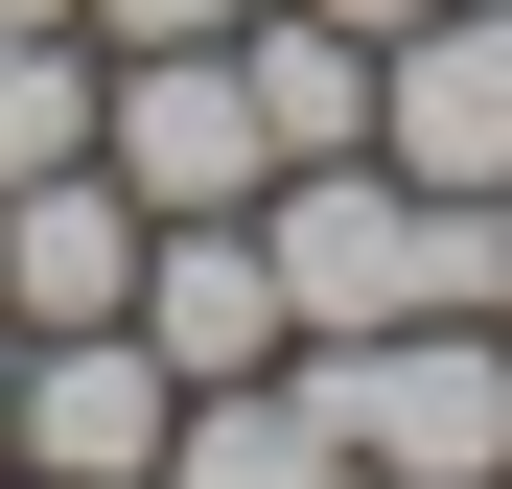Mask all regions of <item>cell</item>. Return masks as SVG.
I'll return each instance as SVG.
<instances>
[{
    "label": "cell",
    "instance_id": "9",
    "mask_svg": "<svg viewBox=\"0 0 512 489\" xmlns=\"http://www.w3.org/2000/svg\"><path fill=\"white\" fill-rule=\"evenodd\" d=\"M163 489H326V420H303V373H210L187 420H163Z\"/></svg>",
    "mask_w": 512,
    "mask_h": 489
},
{
    "label": "cell",
    "instance_id": "15",
    "mask_svg": "<svg viewBox=\"0 0 512 489\" xmlns=\"http://www.w3.org/2000/svg\"><path fill=\"white\" fill-rule=\"evenodd\" d=\"M0 24H70V0H0Z\"/></svg>",
    "mask_w": 512,
    "mask_h": 489
},
{
    "label": "cell",
    "instance_id": "5",
    "mask_svg": "<svg viewBox=\"0 0 512 489\" xmlns=\"http://www.w3.org/2000/svg\"><path fill=\"white\" fill-rule=\"evenodd\" d=\"M140 350L187 373V396L210 373H280L303 350V326H280V233H256V210H163L140 233Z\"/></svg>",
    "mask_w": 512,
    "mask_h": 489
},
{
    "label": "cell",
    "instance_id": "4",
    "mask_svg": "<svg viewBox=\"0 0 512 489\" xmlns=\"http://www.w3.org/2000/svg\"><path fill=\"white\" fill-rule=\"evenodd\" d=\"M373 140L419 163V187H512V0H419V24L373 47Z\"/></svg>",
    "mask_w": 512,
    "mask_h": 489
},
{
    "label": "cell",
    "instance_id": "8",
    "mask_svg": "<svg viewBox=\"0 0 512 489\" xmlns=\"http://www.w3.org/2000/svg\"><path fill=\"white\" fill-rule=\"evenodd\" d=\"M233 70H256V140H280V163H350V140H373V47L326 24V0H256Z\"/></svg>",
    "mask_w": 512,
    "mask_h": 489
},
{
    "label": "cell",
    "instance_id": "16",
    "mask_svg": "<svg viewBox=\"0 0 512 489\" xmlns=\"http://www.w3.org/2000/svg\"><path fill=\"white\" fill-rule=\"evenodd\" d=\"M0 489H70V466H0Z\"/></svg>",
    "mask_w": 512,
    "mask_h": 489
},
{
    "label": "cell",
    "instance_id": "12",
    "mask_svg": "<svg viewBox=\"0 0 512 489\" xmlns=\"http://www.w3.org/2000/svg\"><path fill=\"white\" fill-rule=\"evenodd\" d=\"M466 303H489V326H512V187H489V280H466Z\"/></svg>",
    "mask_w": 512,
    "mask_h": 489
},
{
    "label": "cell",
    "instance_id": "3",
    "mask_svg": "<svg viewBox=\"0 0 512 489\" xmlns=\"http://www.w3.org/2000/svg\"><path fill=\"white\" fill-rule=\"evenodd\" d=\"M94 163H117L140 210H256V187H280V140H256V70H233V47H117Z\"/></svg>",
    "mask_w": 512,
    "mask_h": 489
},
{
    "label": "cell",
    "instance_id": "14",
    "mask_svg": "<svg viewBox=\"0 0 512 489\" xmlns=\"http://www.w3.org/2000/svg\"><path fill=\"white\" fill-rule=\"evenodd\" d=\"M326 24H350V47H396V24H419V0H326Z\"/></svg>",
    "mask_w": 512,
    "mask_h": 489
},
{
    "label": "cell",
    "instance_id": "6",
    "mask_svg": "<svg viewBox=\"0 0 512 489\" xmlns=\"http://www.w3.org/2000/svg\"><path fill=\"white\" fill-rule=\"evenodd\" d=\"M163 420H187V373H163L140 326H24V466H70V489H163Z\"/></svg>",
    "mask_w": 512,
    "mask_h": 489
},
{
    "label": "cell",
    "instance_id": "11",
    "mask_svg": "<svg viewBox=\"0 0 512 489\" xmlns=\"http://www.w3.org/2000/svg\"><path fill=\"white\" fill-rule=\"evenodd\" d=\"M70 24H94V47H233L256 0H70Z\"/></svg>",
    "mask_w": 512,
    "mask_h": 489
},
{
    "label": "cell",
    "instance_id": "7",
    "mask_svg": "<svg viewBox=\"0 0 512 489\" xmlns=\"http://www.w3.org/2000/svg\"><path fill=\"white\" fill-rule=\"evenodd\" d=\"M140 187L117 163H47V187H0V326H140Z\"/></svg>",
    "mask_w": 512,
    "mask_h": 489
},
{
    "label": "cell",
    "instance_id": "2",
    "mask_svg": "<svg viewBox=\"0 0 512 489\" xmlns=\"http://www.w3.org/2000/svg\"><path fill=\"white\" fill-rule=\"evenodd\" d=\"M303 420L396 466V489H512V326L489 303H419V326H350V350H280Z\"/></svg>",
    "mask_w": 512,
    "mask_h": 489
},
{
    "label": "cell",
    "instance_id": "13",
    "mask_svg": "<svg viewBox=\"0 0 512 489\" xmlns=\"http://www.w3.org/2000/svg\"><path fill=\"white\" fill-rule=\"evenodd\" d=\"M0 466H24V326H0Z\"/></svg>",
    "mask_w": 512,
    "mask_h": 489
},
{
    "label": "cell",
    "instance_id": "10",
    "mask_svg": "<svg viewBox=\"0 0 512 489\" xmlns=\"http://www.w3.org/2000/svg\"><path fill=\"white\" fill-rule=\"evenodd\" d=\"M94 94H117V47H94V24H0V187L94 163Z\"/></svg>",
    "mask_w": 512,
    "mask_h": 489
},
{
    "label": "cell",
    "instance_id": "1",
    "mask_svg": "<svg viewBox=\"0 0 512 489\" xmlns=\"http://www.w3.org/2000/svg\"><path fill=\"white\" fill-rule=\"evenodd\" d=\"M256 233H280V326H303V350L419 326V303H466V280H489V210H466V187H419L396 140L280 163V187H256Z\"/></svg>",
    "mask_w": 512,
    "mask_h": 489
}]
</instances>
